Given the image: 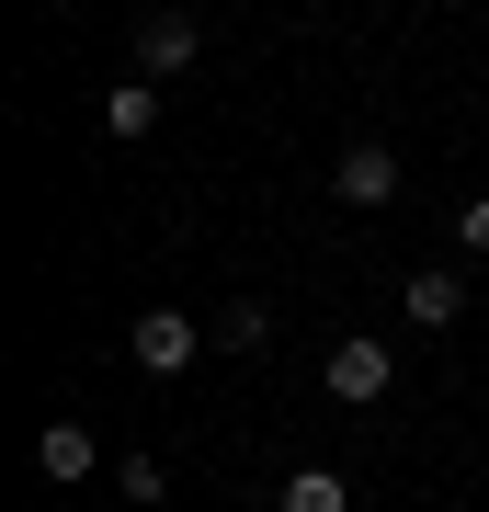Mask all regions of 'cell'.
<instances>
[{"label":"cell","mask_w":489,"mask_h":512,"mask_svg":"<svg viewBox=\"0 0 489 512\" xmlns=\"http://www.w3.org/2000/svg\"><path fill=\"white\" fill-rule=\"evenodd\" d=\"M399 319L410 330H455V319H467V274H410L399 285Z\"/></svg>","instance_id":"obj_6"},{"label":"cell","mask_w":489,"mask_h":512,"mask_svg":"<svg viewBox=\"0 0 489 512\" xmlns=\"http://www.w3.org/2000/svg\"><path fill=\"white\" fill-rule=\"evenodd\" d=\"M126 353H137L148 376H182V365H194V353H205V330L182 319V308H148V319L126 330Z\"/></svg>","instance_id":"obj_3"},{"label":"cell","mask_w":489,"mask_h":512,"mask_svg":"<svg viewBox=\"0 0 489 512\" xmlns=\"http://www.w3.org/2000/svg\"><path fill=\"white\" fill-rule=\"evenodd\" d=\"M103 137H160V80H114V92H103Z\"/></svg>","instance_id":"obj_7"},{"label":"cell","mask_w":489,"mask_h":512,"mask_svg":"<svg viewBox=\"0 0 489 512\" xmlns=\"http://www.w3.org/2000/svg\"><path fill=\"white\" fill-rule=\"evenodd\" d=\"M91 467H103V444H91L80 421H46V433H35V478H46V490H80Z\"/></svg>","instance_id":"obj_5"},{"label":"cell","mask_w":489,"mask_h":512,"mask_svg":"<svg viewBox=\"0 0 489 512\" xmlns=\"http://www.w3.org/2000/svg\"><path fill=\"white\" fill-rule=\"evenodd\" d=\"M194 57H205V23H194V12H148V23H137V80H160V92H171Z\"/></svg>","instance_id":"obj_2"},{"label":"cell","mask_w":489,"mask_h":512,"mask_svg":"<svg viewBox=\"0 0 489 512\" xmlns=\"http://www.w3.org/2000/svg\"><path fill=\"white\" fill-rule=\"evenodd\" d=\"M455 239H467V251H478V262H489V194H478V205H467V217H455Z\"/></svg>","instance_id":"obj_11"},{"label":"cell","mask_w":489,"mask_h":512,"mask_svg":"<svg viewBox=\"0 0 489 512\" xmlns=\"http://www.w3.org/2000/svg\"><path fill=\"white\" fill-rule=\"evenodd\" d=\"M387 376H399V353L364 342V330H353V342H330V365H319V387H330L342 410H376V399H387Z\"/></svg>","instance_id":"obj_1"},{"label":"cell","mask_w":489,"mask_h":512,"mask_svg":"<svg viewBox=\"0 0 489 512\" xmlns=\"http://www.w3.org/2000/svg\"><path fill=\"white\" fill-rule=\"evenodd\" d=\"M205 342H217V353H262L273 342V308H262V296H228V308L205 319Z\"/></svg>","instance_id":"obj_8"},{"label":"cell","mask_w":489,"mask_h":512,"mask_svg":"<svg viewBox=\"0 0 489 512\" xmlns=\"http://www.w3.org/2000/svg\"><path fill=\"white\" fill-rule=\"evenodd\" d=\"M273 512H353V478L342 467H296L285 490H273Z\"/></svg>","instance_id":"obj_9"},{"label":"cell","mask_w":489,"mask_h":512,"mask_svg":"<svg viewBox=\"0 0 489 512\" xmlns=\"http://www.w3.org/2000/svg\"><path fill=\"white\" fill-rule=\"evenodd\" d=\"M330 194H342V205H387V194H399V148H387V137H353L342 171H330Z\"/></svg>","instance_id":"obj_4"},{"label":"cell","mask_w":489,"mask_h":512,"mask_svg":"<svg viewBox=\"0 0 489 512\" xmlns=\"http://www.w3.org/2000/svg\"><path fill=\"white\" fill-rule=\"evenodd\" d=\"M114 501H126V512H160L171 501V467L160 456H126V467H114Z\"/></svg>","instance_id":"obj_10"}]
</instances>
